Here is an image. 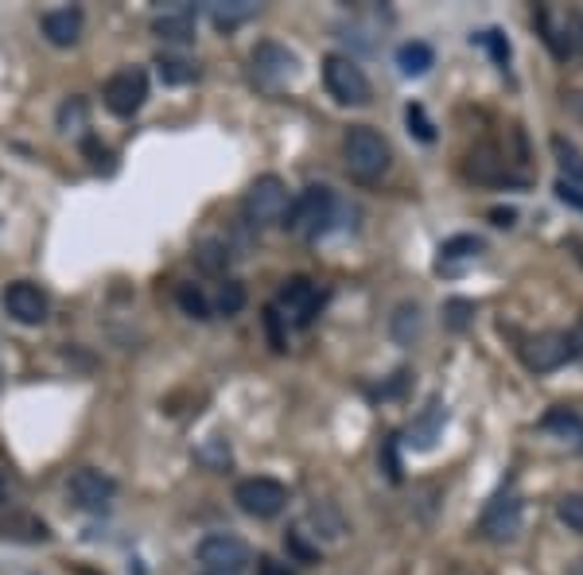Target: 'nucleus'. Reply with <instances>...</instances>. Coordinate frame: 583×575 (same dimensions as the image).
I'll list each match as a JSON object with an SVG mask.
<instances>
[{"mask_svg":"<svg viewBox=\"0 0 583 575\" xmlns=\"http://www.w3.org/2000/svg\"><path fill=\"white\" fill-rule=\"evenodd\" d=\"M343 156H346V171H351L354 179L373 183V179H381L389 171L393 152H389V140L381 137L378 129H370V125H354L343 140Z\"/></svg>","mask_w":583,"mask_h":575,"instance_id":"1","label":"nucleus"},{"mask_svg":"<svg viewBox=\"0 0 583 575\" xmlns=\"http://www.w3.org/2000/svg\"><path fill=\"white\" fill-rule=\"evenodd\" d=\"M334 210H339V203H334V191H331V187H324V183H315V187H307L300 199H292V206H288V218L280 226H288V230L300 233V238H319V233L331 230Z\"/></svg>","mask_w":583,"mask_h":575,"instance_id":"2","label":"nucleus"},{"mask_svg":"<svg viewBox=\"0 0 583 575\" xmlns=\"http://www.w3.org/2000/svg\"><path fill=\"white\" fill-rule=\"evenodd\" d=\"M253 78H257V86H265V90H273V93L296 86V78H300L296 51H288L284 43H273V39L257 43L253 47Z\"/></svg>","mask_w":583,"mask_h":575,"instance_id":"3","label":"nucleus"},{"mask_svg":"<svg viewBox=\"0 0 583 575\" xmlns=\"http://www.w3.org/2000/svg\"><path fill=\"white\" fill-rule=\"evenodd\" d=\"M288 206H292V195L280 176H261L253 179V187L245 191V218L250 226H277L288 218Z\"/></svg>","mask_w":583,"mask_h":575,"instance_id":"4","label":"nucleus"},{"mask_svg":"<svg viewBox=\"0 0 583 575\" xmlns=\"http://www.w3.org/2000/svg\"><path fill=\"white\" fill-rule=\"evenodd\" d=\"M324 82L339 105H366L370 102V78L362 75V66L346 55L324 59Z\"/></svg>","mask_w":583,"mask_h":575,"instance_id":"5","label":"nucleus"},{"mask_svg":"<svg viewBox=\"0 0 583 575\" xmlns=\"http://www.w3.org/2000/svg\"><path fill=\"white\" fill-rule=\"evenodd\" d=\"M102 98H105V105H110V113H117V117H132V113L144 105V98H149V75H144L140 66H125V71L110 75Z\"/></svg>","mask_w":583,"mask_h":575,"instance_id":"6","label":"nucleus"},{"mask_svg":"<svg viewBox=\"0 0 583 575\" xmlns=\"http://www.w3.org/2000/svg\"><path fill=\"white\" fill-rule=\"evenodd\" d=\"M233 501H238L250 518L269 521L288 506V490L277 478H245V483H238V490H233Z\"/></svg>","mask_w":583,"mask_h":575,"instance_id":"7","label":"nucleus"},{"mask_svg":"<svg viewBox=\"0 0 583 575\" xmlns=\"http://www.w3.org/2000/svg\"><path fill=\"white\" fill-rule=\"evenodd\" d=\"M199 564H206V572L238 575L241 567L250 564V545L241 537H230V533H211L199 545Z\"/></svg>","mask_w":583,"mask_h":575,"instance_id":"8","label":"nucleus"},{"mask_svg":"<svg viewBox=\"0 0 583 575\" xmlns=\"http://www.w3.org/2000/svg\"><path fill=\"white\" fill-rule=\"evenodd\" d=\"M572 358H580L575 334H537V338H529V346H525L529 370H537V373L560 370V366L572 362Z\"/></svg>","mask_w":583,"mask_h":575,"instance_id":"9","label":"nucleus"},{"mask_svg":"<svg viewBox=\"0 0 583 575\" xmlns=\"http://www.w3.org/2000/svg\"><path fill=\"white\" fill-rule=\"evenodd\" d=\"M4 311H9L16 323L39 327L47 319V311H51V304H47V296L31 280H16V284L4 288Z\"/></svg>","mask_w":583,"mask_h":575,"instance_id":"10","label":"nucleus"},{"mask_svg":"<svg viewBox=\"0 0 583 575\" xmlns=\"http://www.w3.org/2000/svg\"><path fill=\"white\" fill-rule=\"evenodd\" d=\"M315 307H319V292H315V284L307 277L288 280V284L280 288V296H277L280 319H292L296 327H307L315 316Z\"/></svg>","mask_w":583,"mask_h":575,"instance_id":"11","label":"nucleus"},{"mask_svg":"<svg viewBox=\"0 0 583 575\" xmlns=\"http://www.w3.org/2000/svg\"><path fill=\"white\" fill-rule=\"evenodd\" d=\"M117 494V483H113L110 474L93 471V467H83V471L71 474V498L83 506V510H105Z\"/></svg>","mask_w":583,"mask_h":575,"instance_id":"12","label":"nucleus"},{"mask_svg":"<svg viewBox=\"0 0 583 575\" xmlns=\"http://www.w3.org/2000/svg\"><path fill=\"white\" fill-rule=\"evenodd\" d=\"M482 533L491 540H514L521 533V501L514 494H498L482 513Z\"/></svg>","mask_w":583,"mask_h":575,"instance_id":"13","label":"nucleus"},{"mask_svg":"<svg viewBox=\"0 0 583 575\" xmlns=\"http://www.w3.org/2000/svg\"><path fill=\"white\" fill-rule=\"evenodd\" d=\"M152 31L164 43H187V39H194V9L191 4H172L152 20Z\"/></svg>","mask_w":583,"mask_h":575,"instance_id":"14","label":"nucleus"},{"mask_svg":"<svg viewBox=\"0 0 583 575\" xmlns=\"http://www.w3.org/2000/svg\"><path fill=\"white\" fill-rule=\"evenodd\" d=\"M43 36L55 47H75L78 36H83V12L78 9L43 12Z\"/></svg>","mask_w":583,"mask_h":575,"instance_id":"15","label":"nucleus"},{"mask_svg":"<svg viewBox=\"0 0 583 575\" xmlns=\"http://www.w3.org/2000/svg\"><path fill=\"white\" fill-rule=\"evenodd\" d=\"M444 424H447V409H444V400L440 397H432L428 400V409L420 412V420L413 427H408V444L413 447H420V451H428V447L440 439V432H444Z\"/></svg>","mask_w":583,"mask_h":575,"instance_id":"16","label":"nucleus"},{"mask_svg":"<svg viewBox=\"0 0 583 575\" xmlns=\"http://www.w3.org/2000/svg\"><path fill=\"white\" fill-rule=\"evenodd\" d=\"M432 63H435V55H432V47H428V43H420V39H413V43H401L397 66H401V75H405V78L428 75V66H432Z\"/></svg>","mask_w":583,"mask_h":575,"instance_id":"17","label":"nucleus"},{"mask_svg":"<svg viewBox=\"0 0 583 575\" xmlns=\"http://www.w3.org/2000/svg\"><path fill=\"white\" fill-rule=\"evenodd\" d=\"M420 331H424V311L417 304H401L397 316H393V338L401 346H413L420 338Z\"/></svg>","mask_w":583,"mask_h":575,"instance_id":"18","label":"nucleus"},{"mask_svg":"<svg viewBox=\"0 0 583 575\" xmlns=\"http://www.w3.org/2000/svg\"><path fill=\"white\" fill-rule=\"evenodd\" d=\"M553 152H556V164L565 171V183H583V152L575 144H568L565 137H553Z\"/></svg>","mask_w":583,"mask_h":575,"instance_id":"19","label":"nucleus"},{"mask_svg":"<svg viewBox=\"0 0 583 575\" xmlns=\"http://www.w3.org/2000/svg\"><path fill=\"white\" fill-rule=\"evenodd\" d=\"M545 427L548 432H556L560 439H575V444L583 447V417L572 409H553L545 417Z\"/></svg>","mask_w":583,"mask_h":575,"instance_id":"20","label":"nucleus"},{"mask_svg":"<svg viewBox=\"0 0 583 575\" xmlns=\"http://www.w3.org/2000/svg\"><path fill=\"white\" fill-rule=\"evenodd\" d=\"M156 66H160V78H164V82H172V86H183V82H194V78H199V66H194L191 59L160 55Z\"/></svg>","mask_w":583,"mask_h":575,"instance_id":"21","label":"nucleus"},{"mask_svg":"<svg viewBox=\"0 0 583 575\" xmlns=\"http://www.w3.org/2000/svg\"><path fill=\"white\" fill-rule=\"evenodd\" d=\"M257 12V4H250V0H233V4H211V16L218 28H238V24H245V20Z\"/></svg>","mask_w":583,"mask_h":575,"instance_id":"22","label":"nucleus"},{"mask_svg":"<svg viewBox=\"0 0 583 575\" xmlns=\"http://www.w3.org/2000/svg\"><path fill=\"white\" fill-rule=\"evenodd\" d=\"M479 253H482L479 238H471V233H459V238H452V242L440 245V265H447V260H464V257H479Z\"/></svg>","mask_w":583,"mask_h":575,"instance_id":"23","label":"nucleus"},{"mask_svg":"<svg viewBox=\"0 0 583 575\" xmlns=\"http://www.w3.org/2000/svg\"><path fill=\"white\" fill-rule=\"evenodd\" d=\"M556 518L565 521L572 533H583V494H565L556 501Z\"/></svg>","mask_w":583,"mask_h":575,"instance_id":"24","label":"nucleus"},{"mask_svg":"<svg viewBox=\"0 0 583 575\" xmlns=\"http://www.w3.org/2000/svg\"><path fill=\"white\" fill-rule=\"evenodd\" d=\"M194 257H199V265H203L206 272H223L226 260H230V250H226L223 242H203L194 250Z\"/></svg>","mask_w":583,"mask_h":575,"instance_id":"25","label":"nucleus"},{"mask_svg":"<svg viewBox=\"0 0 583 575\" xmlns=\"http://www.w3.org/2000/svg\"><path fill=\"white\" fill-rule=\"evenodd\" d=\"M179 307H183L187 316H194V319H211V307H206V296L199 292L194 284H179Z\"/></svg>","mask_w":583,"mask_h":575,"instance_id":"26","label":"nucleus"},{"mask_svg":"<svg viewBox=\"0 0 583 575\" xmlns=\"http://www.w3.org/2000/svg\"><path fill=\"white\" fill-rule=\"evenodd\" d=\"M241 307H245V288H241L238 280H226V284L218 288V311H223V316H238Z\"/></svg>","mask_w":583,"mask_h":575,"instance_id":"27","label":"nucleus"},{"mask_svg":"<svg viewBox=\"0 0 583 575\" xmlns=\"http://www.w3.org/2000/svg\"><path fill=\"white\" fill-rule=\"evenodd\" d=\"M471 43L491 47V55H494V63H498V66H506V63H509V43H506V39H502V31H482V36H474Z\"/></svg>","mask_w":583,"mask_h":575,"instance_id":"28","label":"nucleus"},{"mask_svg":"<svg viewBox=\"0 0 583 575\" xmlns=\"http://www.w3.org/2000/svg\"><path fill=\"white\" fill-rule=\"evenodd\" d=\"M405 117H408V129L417 132V137L424 140V144H432V140H435V129H432V122H428V117H424V110H420V105H408Z\"/></svg>","mask_w":583,"mask_h":575,"instance_id":"29","label":"nucleus"},{"mask_svg":"<svg viewBox=\"0 0 583 575\" xmlns=\"http://www.w3.org/2000/svg\"><path fill=\"white\" fill-rule=\"evenodd\" d=\"M556 199H560L565 206H572V210H583V187L560 179V183H556Z\"/></svg>","mask_w":583,"mask_h":575,"instance_id":"30","label":"nucleus"},{"mask_svg":"<svg viewBox=\"0 0 583 575\" xmlns=\"http://www.w3.org/2000/svg\"><path fill=\"white\" fill-rule=\"evenodd\" d=\"M467 311H474V304H467V299H452L447 304V323L459 331V327H467Z\"/></svg>","mask_w":583,"mask_h":575,"instance_id":"31","label":"nucleus"},{"mask_svg":"<svg viewBox=\"0 0 583 575\" xmlns=\"http://www.w3.org/2000/svg\"><path fill=\"white\" fill-rule=\"evenodd\" d=\"M265 323H269L273 350H284V334H280V311H277V307H269V316H265Z\"/></svg>","mask_w":583,"mask_h":575,"instance_id":"32","label":"nucleus"},{"mask_svg":"<svg viewBox=\"0 0 583 575\" xmlns=\"http://www.w3.org/2000/svg\"><path fill=\"white\" fill-rule=\"evenodd\" d=\"M257 575H292L288 572L284 564H280V560H273V557H261V572Z\"/></svg>","mask_w":583,"mask_h":575,"instance_id":"33","label":"nucleus"},{"mask_svg":"<svg viewBox=\"0 0 583 575\" xmlns=\"http://www.w3.org/2000/svg\"><path fill=\"white\" fill-rule=\"evenodd\" d=\"M514 218H518L514 210H494V222L498 226H514Z\"/></svg>","mask_w":583,"mask_h":575,"instance_id":"34","label":"nucleus"},{"mask_svg":"<svg viewBox=\"0 0 583 575\" xmlns=\"http://www.w3.org/2000/svg\"><path fill=\"white\" fill-rule=\"evenodd\" d=\"M568 575H583V560H580V564H575V567H572V572H568Z\"/></svg>","mask_w":583,"mask_h":575,"instance_id":"35","label":"nucleus"},{"mask_svg":"<svg viewBox=\"0 0 583 575\" xmlns=\"http://www.w3.org/2000/svg\"><path fill=\"white\" fill-rule=\"evenodd\" d=\"M206 575H223V572H206Z\"/></svg>","mask_w":583,"mask_h":575,"instance_id":"36","label":"nucleus"}]
</instances>
